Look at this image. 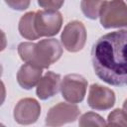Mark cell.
Returning <instances> with one entry per match:
<instances>
[{
    "label": "cell",
    "instance_id": "6da1fadb",
    "mask_svg": "<svg viewBox=\"0 0 127 127\" xmlns=\"http://www.w3.org/2000/svg\"><path fill=\"white\" fill-rule=\"evenodd\" d=\"M91 63L102 81L114 86L127 85V30L101 36L92 46Z\"/></svg>",
    "mask_w": 127,
    "mask_h": 127
},
{
    "label": "cell",
    "instance_id": "7a4b0ae2",
    "mask_svg": "<svg viewBox=\"0 0 127 127\" xmlns=\"http://www.w3.org/2000/svg\"><path fill=\"white\" fill-rule=\"evenodd\" d=\"M18 54L24 63L41 68H49L60 60L63 48L57 39H44L38 43L23 42L18 46Z\"/></svg>",
    "mask_w": 127,
    "mask_h": 127
},
{
    "label": "cell",
    "instance_id": "3957f363",
    "mask_svg": "<svg viewBox=\"0 0 127 127\" xmlns=\"http://www.w3.org/2000/svg\"><path fill=\"white\" fill-rule=\"evenodd\" d=\"M99 19L104 29L127 28V5L124 0L107 1L100 11Z\"/></svg>",
    "mask_w": 127,
    "mask_h": 127
},
{
    "label": "cell",
    "instance_id": "277c9868",
    "mask_svg": "<svg viewBox=\"0 0 127 127\" xmlns=\"http://www.w3.org/2000/svg\"><path fill=\"white\" fill-rule=\"evenodd\" d=\"M62 25L63 16L58 10H39L35 13L34 27L38 38L56 36Z\"/></svg>",
    "mask_w": 127,
    "mask_h": 127
},
{
    "label": "cell",
    "instance_id": "5b68a950",
    "mask_svg": "<svg viewBox=\"0 0 127 127\" xmlns=\"http://www.w3.org/2000/svg\"><path fill=\"white\" fill-rule=\"evenodd\" d=\"M86 37V29L83 23L73 20L64 26L61 35V42L67 52L77 53L83 49Z\"/></svg>",
    "mask_w": 127,
    "mask_h": 127
},
{
    "label": "cell",
    "instance_id": "8992f818",
    "mask_svg": "<svg viewBox=\"0 0 127 127\" xmlns=\"http://www.w3.org/2000/svg\"><path fill=\"white\" fill-rule=\"evenodd\" d=\"M87 80L80 74L70 73L64 76L61 83V93L64 100L70 103H79L83 100L86 89Z\"/></svg>",
    "mask_w": 127,
    "mask_h": 127
},
{
    "label": "cell",
    "instance_id": "52a82bcc",
    "mask_svg": "<svg viewBox=\"0 0 127 127\" xmlns=\"http://www.w3.org/2000/svg\"><path fill=\"white\" fill-rule=\"evenodd\" d=\"M80 114L79 108L74 103L59 102L51 107L46 116V125L62 126L74 122Z\"/></svg>",
    "mask_w": 127,
    "mask_h": 127
},
{
    "label": "cell",
    "instance_id": "ba28073f",
    "mask_svg": "<svg viewBox=\"0 0 127 127\" xmlns=\"http://www.w3.org/2000/svg\"><path fill=\"white\" fill-rule=\"evenodd\" d=\"M41 105L38 100L31 97H26L17 102L14 107V120L21 125L34 124L40 117Z\"/></svg>",
    "mask_w": 127,
    "mask_h": 127
},
{
    "label": "cell",
    "instance_id": "9c48e42d",
    "mask_svg": "<svg viewBox=\"0 0 127 127\" xmlns=\"http://www.w3.org/2000/svg\"><path fill=\"white\" fill-rule=\"evenodd\" d=\"M87 103L92 109L108 110L115 104V93L109 87L93 83L89 87Z\"/></svg>",
    "mask_w": 127,
    "mask_h": 127
},
{
    "label": "cell",
    "instance_id": "30bf717a",
    "mask_svg": "<svg viewBox=\"0 0 127 127\" xmlns=\"http://www.w3.org/2000/svg\"><path fill=\"white\" fill-rule=\"evenodd\" d=\"M61 75L54 71H47L37 84L36 93L41 100H47L55 96L61 89Z\"/></svg>",
    "mask_w": 127,
    "mask_h": 127
},
{
    "label": "cell",
    "instance_id": "8fae6325",
    "mask_svg": "<svg viewBox=\"0 0 127 127\" xmlns=\"http://www.w3.org/2000/svg\"><path fill=\"white\" fill-rule=\"evenodd\" d=\"M42 74L43 68L26 63L17 72V81L22 88L29 90L38 84L42 78Z\"/></svg>",
    "mask_w": 127,
    "mask_h": 127
},
{
    "label": "cell",
    "instance_id": "7c38bea8",
    "mask_svg": "<svg viewBox=\"0 0 127 127\" xmlns=\"http://www.w3.org/2000/svg\"><path fill=\"white\" fill-rule=\"evenodd\" d=\"M35 13L34 11L27 12L24 14L18 24V30L20 35L26 39V40H37L39 39L36 32H35V27H34V18H35Z\"/></svg>",
    "mask_w": 127,
    "mask_h": 127
},
{
    "label": "cell",
    "instance_id": "4fadbf2b",
    "mask_svg": "<svg viewBox=\"0 0 127 127\" xmlns=\"http://www.w3.org/2000/svg\"><path fill=\"white\" fill-rule=\"evenodd\" d=\"M106 2L107 0H81L80 8L86 18L95 20L99 17L100 11Z\"/></svg>",
    "mask_w": 127,
    "mask_h": 127
},
{
    "label": "cell",
    "instance_id": "5bb4252c",
    "mask_svg": "<svg viewBox=\"0 0 127 127\" xmlns=\"http://www.w3.org/2000/svg\"><path fill=\"white\" fill-rule=\"evenodd\" d=\"M78 125L80 127H88V126H99L103 127L107 125L104 118L95 112H86L82 114L78 120Z\"/></svg>",
    "mask_w": 127,
    "mask_h": 127
},
{
    "label": "cell",
    "instance_id": "9a60e30c",
    "mask_svg": "<svg viewBox=\"0 0 127 127\" xmlns=\"http://www.w3.org/2000/svg\"><path fill=\"white\" fill-rule=\"evenodd\" d=\"M107 125L109 126H127V114L123 109L116 108L108 114Z\"/></svg>",
    "mask_w": 127,
    "mask_h": 127
},
{
    "label": "cell",
    "instance_id": "2e32d148",
    "mask_svg": "<svg viewBox=\"0 0 127 127\" xmlns=\"http://www.w3.org/2000/svg\"><path fill=\"white\" fill-rule=\"evenodd\" d=\"M64 3V0H38V4L45 10H59Z\"/></svg>",
    "mask_w": 127,
    "mask_h": 127
},
{
    "label": "cell",
    "instance_id": "e0dca14e",
    "mask_svg": "<svg viewBox=\"0 0 127 127\" xmlns=\"http://www.w3.org/2000/svg\"><path fill=\"white\" fill-rule=\"evenodd\" d=\"M4 1L11 9L17 11L26 10L31 3V0H4Z\"/></svg>",
    "mask_w": 127,
    "mask_h": 127
},
{
    "label": "cell",
    "instance_id": "ac0fdd59",
    "mask_svg": "<svg viewBox=\"0 0 127 127\" xmlns=\"http://www.w3.org/2000/svg\"><path fill=\"white\" fill-rule=\"evenodd\" d=\"M123 110H124L125 113L127 114V99H125L124 102H123Z\"/></svg>",
    "mask_w": 127,
    "mask_h": 127
}]
</instances>
